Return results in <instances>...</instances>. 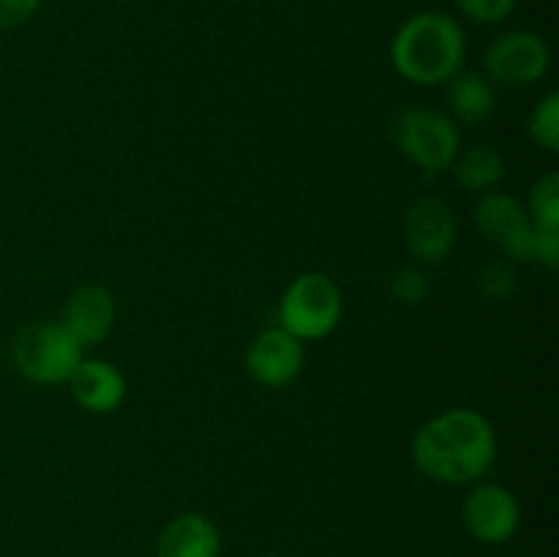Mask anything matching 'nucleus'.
Listing matches in <instances>:
<instances>
[{
  "label": "nucleus",
  "mask_w": 559,
  "mask_h": 557,
  "mask_svg": "<svg viewBox=\"0 0 559 557\" xmlns=\"http://www.w3.org/2000/svg\"><path fill=\"white\" fill-rule=\"evenodd\" d=\"M497 431L484 413L453 407L426 420L413 437V462L435 484L473 486L497 462Z\"/></svg>",
  "instance_id": "obj_1"
},
{
  "label": "nucleus",
  "mask_w": 559,
  "mask_h": 557,
  "mask_svg": "<svg viewBox=\"0 0 559 557\" xmlns=\"http://www.w3.org/2000/svg\"><path fill=\"white\" fill-rule=\"evenodd\" d=\"M467 58L462 25L442 11L409 16L391 42V63L402 80L418 87L445 85Z\"/></svg>",
  "instance_id": "obj_2"
},
{
  "label": "nucleus",
  "mask_w": 559,
  "mask_h": 557,
  "mask_svg": "<svg viewBox=\"0 0 559 557\" xmlns=\"http://www.w3.org/2000/svg\"><path fill=\"white\" fill-rule=\"evenodd\" d=\"M391 140L426 178L448 173L462 151V131L451 115L429 107H404L391 120Z\"/></svg>",
  "instance_id": "obj_3"
},
{
  "label": "nucleus",
  "mask_w": 559,
  "mask_h": 557,
  "mask_svg": "<svg viewBox=\"0 0 559 557\" xmlns=\"http://www.w3.org/2000/svg\"><path fill=\"white\" fill-rule=\"evenodd\" d=\"M344 315L342 287L328 273L309 271L295 276L278 300V325L300 342L331 336Z\"/></svg>",
  "instance_id": "obj_4"
},
{
  "label": "nucleus",
  "mask_w": 559,
  "mask_h": 557,
  "mask_svg": "<svg viewBox=\"0 0 559 557\" xmlns=\"http://www.w3.org/2000/svg\"><path fill=\"white\" fill-rule=\"evenodd\" d=\"M16 371L36 386H63L71 380L85 349L63 328V322H36L16 333L11 344Z\"/></svg>",
  "instance_id": "obj_5"
},
{
  "label": "nucleus",
  "mask_w": 559,
  "mask_h": 557,
  "mask_svg": "<svg viewBox=\"0 0 559 557\" xmlns=\"http://www.w3.org/2000/svg\"><path fill=\"white\" fill-rule=\"evenodd\" d=\"M551 49L544 36L533 31H508L497 36L484 52V71L491 85L533 87L549 74Z\"/></svg>",
  "instance_id": "obj_6"
},
{
  "label": "nucleus",
  "mask_w": 559,
  "mask_h": 557,
  "mask_svg": "<svg viewBox=\"0 0 559 557\" xmlns=\"http://www.w3.org/2000/svg\"><path fill=\"white\" fill-rule=\"evenodd\" d=\"M473 218L480 235L495 249H500L513 265H519V262H535L538 229L530 222L527 208L516 197L506 194V191L480 194Z\"/></svg>",
  "instance_id": "obj_7"
},
{
  "label": "nucleus",
  "mask_w": 559,
  "mask_h": 557,
  "mask_svg": "<svg viewBox=\"0 0 559 557\" xmlns=\"http://www.w3.org/2000/svg\"><path fill=\"white\" fill-rule=\"evenodd\" d=\"M459 222L440 197H420L404 213V246L420 265H440L453 254Z\"/></svg>",
  "instance_id": "obj_8"
},
{
  "label": "nucleus",
  "mask_w": 559,
  "mask_h": 557,
  "mask_svg": "<svg viewBox=\"0 0 559 557\" xmlns=\"http://www.w3.org/2000/svg\"><path fill=\"white\" fill-rule=\"evenodd\" d=\"M462 522L480 544H506L519 533L522 506L508 486L478 481L462 502Z\"/></svg>",
  "instance_id": "obj_9"
},
{
  "label": "nucleus",
  "mask_w": 559,
  "mask_h": 557,
  "mask_svg": "<svg viewBox=\"0 0 559 557\" xmlns=\"http://www.w3.org/2000/svg\"><path fill=\"white\" fill-rule=\"evenodd\" d=\"M304 342L295 339L293 333L278 328H265L251 339L249 349H246V371L251 380L262 388H278L293 386L304 371Z\"/></svg>",
  "instance_id": "obj_10"
},
{
  "label": "nucleus",
  "mask_w": 559,
  "mask_h": 557,
  "mask_svg": "<svg viewBox=\"0 0 559 557\" xmlns=\"http://www.w3.org/2000/svg\"><path fill=\"white\" fill-rule=\"evenodd\" d=\"M115 317H118L115 295L102 284H82V287L71 289V295L66 298L60 322L80 342V347L87 349L102 344L112 333Z\"/></svg>",
  "instance_id": "obj_11"
},
{
  "label": "nucleus",
  "mask_w": 559,
  "mask_h": 557,
  "mask_svg": "<svg viewBox=\"0 0 559 557\" xmlns=\"http://www.w3.org/2000/svg\"><path fill=\"white\" fill-rule=\"evenodd\" d=\"M66 386L74 402L93 415L115 413L126 399V377L102 358H82Z\"/></svg>",
  "instance_id": "obj_12"
},
{
  "label": "nucleus",
  "mask_w": 559,
  "mask_h": 557,
  "mask_svg": "<svg viewBox=\"0 0 559 557\" xmlns=\"http://www.w3.org/2000/svg\"><path fill=\"white\" fill-rule=\"evenodd\" d=\"M222 533L216 522L200 511H186L169 519L156 541V557H218Z\"/></svg>",
  "instance_id": "obj_13"
},
{
  "label": "nucleus",
  "mask_w": 559,
  "mask_h": 557,
  "mask_svg": "<svg viewBox=\"0 0 559 557\" xmlns=\"http://www.w3.org/2000/svg\"><path fill=\"white\" fill-rule=\"evenodd\" d=\"M445 115H451V120L456 123H484L495 112L497 91L486 74L462 69L445 82Z\"/></svg>",
  "instance_id": "obj_14"
},
{
  "label": "nucleus",
  "mask_w": 559,
  "mask_h": 557,
  "mask_svg": "<svg viewBox=\"0 0 559 557\" xmlns=\"http://www.w3.org/2000/svg\"><path fill=\"white\" fill-rule=\"evenodd\" d=\"M451 173L464 191L489 194V191L500 189L502 178H506V162L495 147L475 145L467 151H459Z\"/></svg>",
  "instance_id": "obj_15"
},
{
  "label": "nucleus",
  "mask_w": 559,
  "mask_h": 557,
  "mask_svg": "<svg viewBox=\"0 0 559 557\" xmlns=\"http://www.w3.org/2000/svg\"><path fill=\"white\" fill-rule=\"evenodd\" d=\"M524 208L538 233L559 235V175L549 173L535 180Z\"/></svg>",
  "instance_id": "obj_16"
},
{
  "label": "nucleus",
  "mask_w": 559,
  "mask_h": 557,
  "mask_svg": "<svg viewBox=\"0 0 559 557\" xmlns=\"http://www.w3.org/2000/svg\"><path fill=\"white\" fill-rule=\"evenodd\" d=\"M530 140L546 153L559 151V93H546L527 118Z\"/></svg>",
  "instance_id": "obj_17"
},
{
  "label": "nucleus",
  "mask_w": 559,
  "mask_h": 557,
  "mask_svg": "<svg viewBox=\"0 0 559 557\" xmlns=\"http://www.w3.org/2000/svg\"><path fill=\"white\" fill-rule=\"evenodd\" d=\"M388 289H391V295L399 300V304L418 306L429 298L431 278L429 273L420 271V268L415 265L399 268V271L391 276V282H388Z\"/></svg>",
  "instance_id": "obj_18"
},
{
  "label": "nucleus",
  "mask_w": 559,
  "mask_h": 557,
  "mask_svg": "<svg viewBox=\"0 0 559 557\" xmlns=\"http://www.w3.org/2000/svg\"><path fill=\"white\" fill-rule=\"evenodd\" d=\"M478 287L486 300H491V304H506L519 287L516 271L511 268V262H491V265H486L480 271Z\"/></svg>",
  "instance_id": "obj_19"
},
{
  "label": "nucleus",
  "mask_w": 559,
  "mask_h": 557,
  "mask_svg": "<svg viewBox=\"0 0 559 557\" xmlns=\"http://www.w3.org/2000/svg\"><path fill=\"white\" fill-rule=\"evenodd\" d=\"M519 0H456L459 11L475 25H500L516 11Z\"/></svg>",
  "instance_id": "obj_20"
},
{
  "label": "nucleus",
  "mask_w": 559,
  "mask_h": 557,
  "mask_svg": "<svg viewBox=\"0 0 559 557\" xmlns=\"http://www.w3.org/2000/svg\"><path fill=\"white\" fill-rule=\"evenodd\" d=\"M41 9V0H0V31L27 25Z\"/></svg>",
  "instance_id": "obj_21"
},
{
  "label": "nucleus",
  "mask_w": 559,
  "mask_h": 557,
  "mask_svg": "<svg viewBox=\"0 0 559 557\" xmlns=\"http://www.w3.org/2000/svg\"><path fill=\"white\" fill-rule=\"evenodd\" d=\"M271 557H276V555H271Z\"/></svg>",
  "instance_id": "obj_22"
}]
</instances>
